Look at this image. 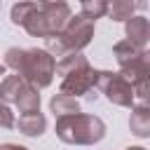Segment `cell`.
<instances>
[{
	"label": "cell",
	"instance_id": "1",
	"mask_svg": "<svg viewBox=\"0 0 150 150\" xmlns=\"http://www.w3.org/2000/svg\"><path fill=\"white\" fill-rule=\"evenodd\" d=\"M12 21L21 23L30 35L54 38L70 21L66 2H19L12 7Z\"/></svg>",
	"mask_w": 150,
	"mask_h": 150
},
{
	"label": "cell",
	"instance_id": "2",
	"mask_svg": "<svg viewBox=\"0 0 150 150\" xmlns=\"http://www.w3.org/2000/svg\"><path fill=\"white\" fill-rule=\"evenodd\" d=\"M5 61H7V66H12L19 73L21 80H26L35 89L47 87L56 73V61L45 49H16V47H12V49H7Z\"/></svg>",
	"mask_w": 150,
	"mask_h": 150
},
{
	"label": "cell",
	"instance_id": "3",
	"mask_svg": "<svg viewBox=\"0 0 150 150\" xmlns=\"http://www.w3.org/2000/svg\"><path fill=\"white\" fill-rule=\"evenodd\" d=\"M56 73L63 75L61 94L63 96H70V98L89 91L96 84V70L87 63V59L82 54H66L56 63Z\"/></svg>",
	"mask_w": 150,
	"mask_h": 150
},
{
	"label": "cell",
	"instance_id": "4",
	"mask_svg": "<svg viewBox=\"0 0 150 150\" xmlns=\"http://www.w3.org/2000/svg\"><path fill=\"white\" fill-rule=\"evenodd\" d=\"M56 134L66 143H77V145H91L98 143L105 134V124L96 115H68L59 117L56 122Z\"/></svg>",
	"mask_w": 150,
	"mask_h": 150
},
{
	"label": "cell",
	"instance_id": "5",
	"mask_svg": "<svg viewBox=\"0 0 150 150\" xmlns=\"http://www.w3.org/2000/svg\"><path fill=\"white\" fill-rule=\"evenodd\" d=\"M94 35V21H87L84 16H70V21L66 23V28L54 38H47V45L49 49H54L59 56H66V54H77V49L87 47L89 40Z\"/></svg>",
	"mask_w": 150,
	"mask_h": 150
},
{
	"label": "cell",
	"instance_id": "6",
	"mask_svg": "<svg viewBox=\"0 0 150 150\" xmlns=\"http://www.w3.org/2000/svg\"><path fill=\"white\" fill-rule=\"evenodd\" d=\"M115 56H117V63L122 68V77L131 87H136L141 82H148L150 63H148V54L143 49H136V47H131L124 40V42H117L115 45Z\"/></svg>",
	"mask_w": 150,
	"mask_h": 150
},
{
	"label": "cell",
	"instance_id": "7",
	"mask_svg": "<svg viewBox=\"0 0 150 150\" xmlns=\"http://www.w3.org/2000/svg\"><path fill=\"white\" fill-rule=\"evenodd\" d=\"M96 84L103 89V94L112 101V103H117V105H124V108H131L134 105V87L120 75V73H105V70H101V73H96Z\"/></svg>",
	"mask_w": 150,
	"mask_h": 150
},
{
	"label": "cell",
	"instance_id": "8",
	"mask_svg": "<svg viewBox=\"0 0 150 150\" xmlns=\"http://www.w3.org/2000/svg\"><path fill=\"white\" fill-rule=\"evenodd\" d=\"M150 35V26L145 16H131L127 19V42L136 49H143Z\"/></svg>",
	"mask_w": 150,
	"mask_h": 150
},
{
	"label": "cell",
	"instance_id": "9",
	"mask_svg": "<svg viewBox=\"0 0 150 150\" xmlns=\"http://www.w3.org/2000/svg\"><path fill=\"white\" fill-rule=\"evenodd\" d=\"M14 103L19 105V112H21V115L40 112V94H38V89H35V87H30L28 82L23 84V89L19 91V96H16V101H14Z\"/></svg>",
	"mask_w": 150,
	"mask_h": 150
},
{
	"label": "cell",
	"instance_id": "10",
	"mask_svg": "<svg viewBox=\"0 0 150 150\" xmlns=\"http://www.w3.org/2000/svg\"><path fill=\"white\" fill-rule=\"evenodd\" d=\"M45 117L40 115V112H33V115H21L19 117V122H16V127L26 134V136H40L42 131H45Z\"/></svg>",
	"mask_w": 150,
	"mask_h": 150
},
{
	"label": "cell",
	"instance_id": "11",
	"mask_svg": "<svg viewBox=\"0 0 150 150\" xmlns=\"http://www.w3.org/2000/svg\"><path fill=\"white\" fill-rule=\"evenodd\" d=\"M131 131L136 136H148L150 134V112H148V105H138L134 112H131Z\"/></svg>",
	"mask_w": 150,
	"mask_h": 150
},
{
	"label": "cell",
	"instance_id": "12",
	"mask_svg": "<svg viewBox=\"0 0 150 150\" xmlns=\"http://www.w3.org/2000/svg\"><path fill=\"white\" fill-rule=\"evenodd\" d=\"M52 110H54V115H59V117H68V115H77V112H80V105H77L75 98L63 96V94H56V96L52 98Z\"/></svg>",
	"mask_w": 150,
	"mask_h": 150
},
{
	"label": "cell",
	"instance_id": "13",
	"mask_svg": "<svg viewBox=\"0 0 150 150\" xmlns=\"http://www.w3.org/2000/svg\"><path fill=\"white\" fill-rule=\"evenodd\" d=\"M134 9H136L134 2H129V0H115V2H110L105 7V14L110 19H115V21H124V19H131Z\"/></svg>",
	"mask_w": 150,
	"mask_h": 150
},
{
	"label": "cell",
	"instance_id": "14",
	"mask_svg": "<svg viewBox=\"0 0 150 150\" xmlns=\"http://www.w3.org/2000/svg\"><path fill=\"white\" fill-rule=\"evenodd\" d=\"M23 84H26V80H21L19 75L5 77V82L0 84V98H2V101H16L19 91L23 89Z\"/></svg>",
	"mask_w": 150,
	"mask_h": 150
},
{
	"label": "cell",
	"instance_id": "15",
	"mask_svg": "<svg viewBox=\"0 0 150 150\" xmlns=\"http://www.w3.org/2000/svg\"><path fill=\"white\" fill-rule=\"evenodd\" d=\"M105 7H108V2H101V0H96V2H82L80 16H84L87 21H94V19H98V16L105 14Z\"/></svg>",
	"mask_w": 150,
	"mask_h": 150
},
{
	"label": "cell",
	"instance_id": "16",
	"mask_svg": "<svg viewBox=\"0 0 150 150\" xmlns=\"http://www.w3.org/2000/svg\"><path fill=\"white\" fill-rule=\"evenodd\" d=\"M16 122H14V112L5 105V103H0V127H5V129H12Z\"/></svg>",
	"mask_w": 150,
	"mask_h": 150
},
{
	"label": "cell",
	"instance_id": "17",
	"mask_svg": "<svg viewBox=\"0 0 150 150\" xmlns=\"http://www.w3.org/2000/svg\"><path fill=\"white\" fill-rule=\"evenodd\" d=\"M0 150H26V148H21V145H12V143H7V145H0Z\"/></svg>",
	"mask_w": 150,
	"mask_h": 150
},
{
	"label": "cell",
	"instance_id": "18",
	"mask_svg": "<svg viewBox=\"0 0 150 150\" xmlns=\"http://www.w3.org/2000/svg\"><path fill=\"white\" fill-rule=\"evenodd\" d=\"M2 73H5V66H2V63H0V75H2Z\"/></svg>",
	"mask_w": 150,
	"mask_h": 150
},
{
	"label": "cell",
	"instance_id": "19",
	"mask_svg": "<svg viewBox=\"0 0 150 150\" xmlns=\"http://www.w3.org/2000/svg\"><path fill=\"white\" fill-rule=\"evenodd\" d=\"M129 150H143V148H129Z\"/></svg>",
	"mask_w": 150,
	"mask_h": 150
}]
</instances>
